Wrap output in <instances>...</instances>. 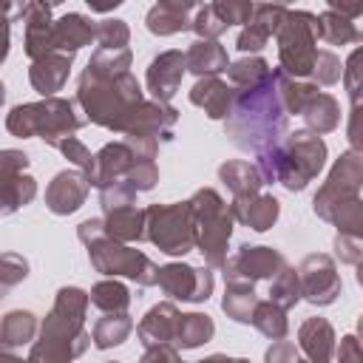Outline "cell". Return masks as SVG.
I'll return each mask as SVG.
<instances>
[{
    "label": "cell",
    "mask_w": 363,
    "mask_h": 363,
    "mask_svg": "<svg viewBox=\"0 0 363 363\" xmlns=\"http://www.w3.org/2000/svg\"><path fill=\"white\" fill-rule=\"evenodd\" d=\"M224 133L238 150L247 153H267L289 133V116L278 96V68L252 85L241 88L233 96V108L224 119Z\"/></svg>",
    "instance_id": "6da1fadb"
},
{
    "label": "cell",
    "mask_w": 363,
    "mask_h": 363,
    "mask_svg": "<svg viewBox=\"0 0 363 363\" xmlns=\"http://www.w3.org/2000/svg\"><path fill=\"white\" fill-rule=\"evenodd\" d=\"M88 292L79 286H62L54 298L51 312L40 323V337L31 343L28 363H74L91 346V332L85 329Z\"/></svg>",
    "instance_id": "7a4b0ae2"
},
{
    "label": "cell",
    "mask_w": 363,
    "mask_h": 363,
    "mask_svg": "<svg viewBox=\"0 0 363 363\" xmlns=\"http://www.w3.org/2000/svg\"><path fill=\"white\" fill-rule=\"evenodd\" d=\"M360 184H363V153L357 150H343L326 182L318 187L312 199V210L318 218L329 221L337 227L340 235H354L363 238V199H360Z\"/></svg>",
    "instance_id": "3957f363"
},
{
    "label": "cell",
    "mask_w": 363,
    "mask_h": 363,
    "mask_svg": "<svg viewBox=\"0 0 363 363\" xmlns=\"http://www.w3.org/2000/svg\"><path fill=\"white\" fill-rule=\"evenodd\" d=\"M142 102V85L130 71L119 77H96L91 71H82L77 79V105L82 108L85 122H94L105 130L125 136Z\"/></svg>",
    "instance_id": "277c9868"
},
{
    "label": "cell",
    "mask_w": 363,
    "mask_h": 363,
    "mask_svg": "<svg viewBox=\"0 0 363 363\" xmlns=\"http://www.w3.org/2000/svg\"><path fill=\"white\" fill-rule=\"evenodd\" d=\"M326 164V142L323 136L303 130L286 133L281 145L255 156V167L264 184H284L289 193H301Z\"/></svg>",
    "instance_id": "5b68a950"
},
{
    "label": "cell",
    "mask_w": 363,
    "mask_h": 363,
    "mask_svg": "<svg viewBox=\"0 0 363 363\" xmlns=\"http://www.w3.org/2000/svg\"><path fill=\"white\" fill-rule=\"evenodd\" d=\"M82 125H85V116L77 113L74 102L62 96H45L37 102L14 105L6 116V130L11 136H20V139L40 136L51 147H57V142H62L65 136H74Z\"/></svg>",
    "instance_id": "8992f818"
},
{
    "label": "cell",
    "mask_w": 363,
    "mask_h": 363,
    "mask_svg": "<svg viewBox=\"0 0 363 363\" xmlns=\"http://www.w3.org/2000/svg\"><path fill=\"white\" fill-rule=\"evenodd\" d=\"M190 216H193V233H196V250L201 252L204 264L210 269H221L227 261L230 238H233V213L230 204L213 190L201 187L190 199Z\"/></svg>",
    "instance_id": "52a82bcc"
},
{
    "label": "cell",
    "mask_w": 363,
    "mask_h": 363,
    "mask_svg": "<svg viewBox=\"0 0 363 363\" xmlns=\"http://www.w3.org/2000/svg\"><path fill=\"white\" fill-rule=\"evenodd\" d=\"M272 37L278 43V71L289 79L309 77L318 57V14L303 9H286Z\"/></svg>",
    "instance_id": "ba28073f"
},
{
    "label": "cell",
    "mask_w": 363,
    "mask_h": 363,
    "mask_svg": "<svg viewBox=\"0 0 363 363\" xmlns=\"http://www.w3.org/2000/svg\"><path fill=\"white\" fill-rule=\"evenodd\" d=\"M113 182H128L136 193H147L159 184V167L153 159L139 156L125 142H108L94 153V170L88 173V187H108Z\"/></svg>",
    "instance_id": "9c48e42d"
},
{
    "label": "cell",
    "mask_w": 363,
    "mask_h": 363,
    "mask_svg": "<svg viewBox=\"0 0 363 363\" xmlns=\"http://www.w3.org/2000/svg\"><path fill=\"white\" fill-rule=\"evenodd\" d=\"M145 238L164 255H187L196 250L193 216L187 201L145 207Z\"/></svg>",
    "instance_id": "30bf717a"
},
{
    "label": "cell",
    "mask_w": 363,
    "mask_h": 363,
    "mask_svg": "<svg viewBox=\"0 0 363 363\" xmlns=\"http://www.w3.org/2000/svg\"><path fill=\"white\" fill-rule=\"evenodd\" d=\"M88 250V261L96 272L108 275V278H130L136 281L139 286H153L156 278H159V267L139 250H133L130 244H119V241H111V238H96L91 244H85Z\"/></svg>",
    "instance_id": "8fae6325"
},
{
    "label": "cell",
    "mask_w": 363,
    "mask_h": 363,
    "mask_svg": "<svg viewBox=\"0 0 363 363\" xmlns=\"http://www.w3.org/2000/svg\"><path fill=\"white\" fill-rule=\"evenodd\" d=\"M295 272L301 281V301H309L312 306H329L337 301L343 281L329 252H309Z\"/></svg>",
    "instance_id": "7c38bea8"
},
{
    "label": "cell",
    "mask_w": 363,
    "mask_h": 363,
    "mask_svg": "<svg viewBox=\"0 0 363 363\" xmlns=\"http://www.w3.org/2000/svg\"><path fill=\"white\" fill-rule=\"evenodd\" d=\"M156 284L173 301L201 303V301H207L213 295L216 278H213L210 267H193V264H184V261H170V264L159 267Z\"/></svg>",
    "instance_id": "4fadbf2b"
},
{
    "label": "cell",
    "mask_w": 363,
    "mask_h": 363,
    "mask_svg": "<svg viewBox=\"0 0 363 363\" xmlns=\"http://www.w3.org/2000/svg\"><path fill=\"white\" fill-rule=\"evenodd\" d=\"M286 267V258L281 250L267 247V244H241L233 255L224 261V278H238V281H272L281 269Z\"/></svg>",
    "instance_id": "5bb4252c"
},
{
    "label": "cell",
    "mask_w": 363,
    "mask_h": 363,
    "mask_svg": "<svg viewBox=\"0 0 363 363\" xmlns=\"http://www.w3.org/2000/svg\"><path fill=\"white\" fill-rule=\"evenodd\" d=\"M184 74H187V65H184V54H182V51L170 48V51L156 54V57L150 60V65H147V74H145L150 99L170 105V99H173V96L179 94V88H182Z\"/></svg>",
    "instance_id": "9a60e30c"
},
{
    "label": "cell",
    "mask_w": 363,
    "mask_h": 363,
    "mask_svg": "<svg viewBox=\"0 0 363 363\" xmlns=\"http://www.w3.org/2000/svg\"><path fill=\"white\" fill-rule=\"evenodd\" d=\"M88 179L79 170H60L48 187H45V207L54 216H71L77 213L88 199Z\"/></svg>",
    "instance_id": "2e32d148"
},
{
    "label": "cell",
    "mask_w": 363,
    "mask_h": 363,
    "mask_svg": "<svg viewBox=\"0 0 363 363\" xmlns=\"http://www.w3.org/2000/svg\"><path fill=\"white\" fill-rule=\"evenodd\" d=\"M17 17H23V23H26V43H23L26 57L34 62V60L51 54V23H54L51 6L28 0V3L17 6Z\"/></svg>",
    "instance_id": "e0dca14e"
},
{
    "label": "cell",
    "mask_w": 363,
    "mask_h": 363,
    "mask_svg": "<svg viewBox=\"0 0 363 363\" xmlns=\"http://www.w3.org/2000/svg\"><path fill=\"white\" fill-rule=\"evenodd\" d=\"M96 23L79 11H68L51 23V54H68L74 57L79 48L94 43Z\"/></svg>",
    "instance_id": "ac0fdd59"
},
{
    "label": "cell",
    "mask_w": 363,
    "mask_h": 363,
    "mask_svg": "<svg viewBox=\"0 0 363 363\" xmlns=\"http://www.w3.org/2000/svg\"><path fill=\"white\" fill-rule=\"evenodd\" d=\"M179 309L173 301H162L156 306H150L145 312V318L139 320L136 326V335H139V343L145 349L150 346H173V337H176V326H179Z\"/></svg>",
    "instance_id": "d6986e66"
},
{
    "label": "cell",
    "mask_w": 363,
    "mask_h": 363,
    "mask_svg": "<svg viewBox=\"0 0 363 363\" xmlns=\"http://www.w3.org/2000/svg\"><path fill=\"white\" fill-rule=\"evenodd\" d=\"M196 11L193 0H159L156 6H150L145 26L150 34L156 37H170L179 31H190V17Z\"/></svg>",
    "instance_id": "ffe728a7"
},
{
    "label": "cell",
    "mask_w": 363,
    "mask_h": 363,
    "mask_svg": "<svg viewBox=\"0 0 363 363\" xmlns=\"http://www.w3.org/2000/svg\"><path fill=\"white\" fill-rule=\"evenodd\" d=\"M71 65H74V57H68V54H45V57L31 62L28 82L43 99L45 96H57V91H62L65 82H68Z\"/></svg>",
    "instance_id": "44dd1931"
},
{
    "label": "cell",
    "mask_w": 363,
    "mask_h": 363,
    "mask_svg": "<svg viewBox=\"0 0 363 363\" xmlns=\"http://www.w3.org/2000/svg\"><path fill=\"white\" fill-rule=\"evenodd\" d=\"M335 326L326 318H306L298 326V349L306 354L309 363H329L335 357Z\"/></svg>",
    "instance_id": "7402d4cb"
},
{
    "label": "cell",
    "mask_w": 363,
    "mask_h": 363,
    "mask_svg": "<svg viewBox=\"0 0 363 363\" xmlns=\"http://www.w3.org/2000/svg\"><path fill=\"white\" fill-rule=\"evenodd\" d=\"M190 102L196 108H201L210 119H227L230 108H233V96H235V88L227 85L224 79L218 77H204V79H196V85L190 88Z\"/></svg>",
    "instance_id": "603a6c76"
},
{
    "label": "cell",
    "mask_w": 363,
    "mask_h": 363,
    "mask_svg": "<svg viewBox=\"0 0 363 363\" xmlns=\"http://www.w3.org/2000/svg\"><path fill=\"white\" fill-rule=\"evenodd\" d=\"M230 213H233V221L255 233H267L281 216V201L272 193H258L250 201H230Z\"/></svg>",
    "instance_id": "cb8c5ba5"
},
{
    "label": "cell",
    "mask_w": 363,
    "mask_h": 363,
    "mask_svg": "<svg viewBox=\"0 0 363 363\" xmlns=\"http://www.w3.org/2000/svg\"><path fill=\"white\" fill-rule=\"evenodd\" d=\"M218 179L233 193V201H250L264 187V179H261L258 167L244 162V159H230V162L218 164Z\"/></svg>",
    "instance_id": "d4e9b609"
},
{
    "label": "cell",
    "mask_w": 363,
    "mask_h": 363,
    "mask_svg": "<svg viewBox=\"0 0 363 363\" xmlns=\"http://www.w3.org/2000/svg\"><path fill=\"white\" fill-rule=\"evenodd\" d=\"M184 65L190 74H196L199 79L204 77H218L227 71L230 57L227 48L218 40H196L187 51H184Z\"/></svg>",
    "instance_id": "484cf974"
},
{
    "label": "cell",
    "mask_w": 363,
    "mask_h": 363,
    "mask_svg": "<svg viewBox=\"0 0 363 363\" xmlns=\"http://www.w3.org/2000/svg\"><path fill=\"white\" fill-rule=\"evenodd\" d=\"M102 224H105V238H111V241L133 244V241L145 238V210H139L136 204L108 210Z\"/></svg>",
    "instance_id": "4316f807"
},
{
    "label": "cell",
    "mask_w": 363,
    "mask_h": 363,
    "mask_svg": "<svg viewBox=\"0 0 363 363\" xmlns=\"http://www.w3.org/2000/svg\"><path fill=\"white\" fill-rule=\"evenodd\" d=\"M301 116H303L309 133H315V136L332 133V130H337V125H340V102H337L332 94L318 91V94L303 105Z\"/></svg>",
    "instance_id": "83f0119b"
},
{
    "label": "cell",
    "mask_w": 363,
    "mask_h": 363,
    "mask_svg": "<svg viewBox=\"0 0 363 363\" xmlns=\"http://www.w3.org/2000/svg\"><path fill=\"white\" fill-rule=\"evenodd\" d=\"M37 335V315L31 309H11L0 318V349L14 352L20 346L34 343Z\"/></svg>",
    "instance_id": "f1b7e54d"
},
{
    "label": "cell",
    "mask_w": 363,
    "mask_h": 363,
    "mask_svg": "<svg viewBox=\"0 0 363 363\" xmlns=\"http://www.w3.org/2000/svg\"><path fill=\"white\" fill-rule=\"evenodd\" d=\"M255 303H258L255 284H250V281H238V278H230V281L224 284L221 309H224V315H227L230 320H235V323H250Z\"/></svg>",
    "instance_id": "f546056e"
},
{
    "label": "cell",
    "mask_w": 363,
    "mask_h": 363,
    "mask_svg": "<svg viewBox=\"0 0 363 363\" xmlns=\"http://www.w3.org/2000/svg\"><path fill=\"white\" fill-rule=\"evenodd\" d=\"M213 335H216V323L207 312H182L173 349H199L201 343L213 340Z\"/></svg>",
    "instance_id": "4dcf8cb0"
},
{
    "label": "cell",
    "mask_w": 363,
    "mask_h": 363,
    "mask_svg": "<svg viewBox=\"0 0 363 363\" xmlns=\"http://www.w3.org/2000/svg\"><path fill=\"white\" fill-rule=\"evenodd\" d=\"M133 332V318L128 312H113V315H102L96 323H94V332H91V343L96 349H113L119 343H125Z\"/></svg>",
    "instance_id": "1f68e13d"
},
{
    "label": "cell",
    "mask_w": 363,
    "mask_h": 363,
    "mask_svg": "<svg viewBox=\"0 0 363 363\" xmlns=\"http://www.w3.org/2000/svg\"><path fill=\"white\" fill-rule=\"evenodd\" d=\"M318 40H326L329 45H349V43H360L363 34L354 26V20L326 9L318 14Z\"/></svg>",
    "instance_id": "d6a6232c"
},
{
    "label": "cell",
    "mask_w": 363,
    "mask_h": 363,
    "mask_svg": "<svg viewBox=\"0 0 363 363\" xmlns=\"http://www.w3.org/2000/svg\"><path fill=\"white\" fill-rule=\"evenodd\" d=\"M34 196H37V179L28 173L0 182V216H11V213L23 210L26 204L34 201Z\"/></svg>",
    "instance_id": "836d02e7"
},
{
    "label": "cell",
    "mask_w": 363,
    "mask_h": 363,
    "mask_svg": "<svg viewBox=\"0 0 363 363\" xmlns=\"http://www.w3.org/2000/svg\"><path fill=\"white\" fill-rule=\"evenodd\" d=\"M88 301H91L96 309H102L105 315H113V312H128V306H130V292H128V286H125L122 281L105 278V281H96V284L91 286Z\"/></svg>",
    "instance_id": "e575fe53"
},
{
    "label": "cell",
    "mask_w": 363,
    "mask_h": 363,
    "mask_svg": "<svg viewBox=\"0 0 363 363\" xmlns=\"http://www.w3.org/2000/svg\"><path fill=\"white\" fill-rule=\"evenodd\" d=\"M250 323L269 340H284L286 332H289V320H286V312L281 306H275L272 301H258L255 309H252V318Z\"/></svg>",
    "instance_id": "d590c367"
},
{
    "label": "cell",
    "mask_w": 363,
    "mask_h": 363,
    "mask_svg": "<svg viewBox=\"0 0 363 363\" xmlns=\"http://www.w3.org/2000/svg\"><path fill=\"white\" fill-rule=\"evenodd\" d=\"M133 62L130 48H96L85 65V71L96 74V77H119L128 74Z\"/></svg>",
    "instance_id": "8d00e7d4"
},
{
    "label": "cell",
    "mask_w": 363,
    "mask_h": 363,
    "mask_svg": "<svg viewBox=\"0 0 363 363\" xmlns=\"http://www.w3.org/2000/svg\"><path fill=\"white\" fill-rule=\"evenodd\" d=\"M318 94V85L315 82H306V79H289L286 74L278 71V96H281V105L289 113H298L303 111V105Z\"/></svg>",
    "instance_id": "74e56055"
},
{
    "label": "cell",
    "mask_w": 363,
    "mask_h": 363,
    "mask_svg": "<svg viewBox=\"0 0 363 363\" xmlns=\"http://www.w3.org/2000/svg\"><path fill=\"white\" fill-rule=\"evenodd\" d=\"M269 301L275 306H281L284 312L295 309L298 301H301V281H298V272L295 267H284L272 281H269Z\"/></svg>",
    "instance_id": "f35d334b"
},
{
    "label": "cell",
    "mask_w": 363,
    "mask_h": 363,
    "mask_svg": "<svg viewBox=\"0 0 363 363\" xmlns=\"http://www.w3.org/2000/svg\"><path fill=\"white\" fill-rule=\"evenodd\" d=\"M267 74H269V62L264 57H241V60L227 65V77H230V85L235 91L258 85Z\"/></svg>",
    "instance_id": "ab89813d"
},
{
    "label": "cell",
    "mask_w": 363,
    "mask_h": 363,
    "mask_svg": "<svg viewBox=\"0 0 363 363\" xmlns=\"http://www.w3.org/2000/svg\"><path fill=\"white\" fill-rule=\"evenodd\" d=\"M230 26L216 14L213 3H204V6H196L193 17H190V31L199 34V40H218Z\"/></svg>",
    "instance_id": "60d3db41"
},
{
    "label": "cell",
    "mask_w": 363,
    "mask_h": 363,
    "mask_svg": "<svg viewBox=\"0 0 363 363\" xmlns=\"http://www.w3.org/2000/svg\"><path fill=\"white\" fill-rule=\"evenodd\" d=\"M94 40L99 43V48H128V43H130V28H128L125 20L108 17V20L96 23Z\"/></svg>",
    "instance_id": "b9f144b4"
},
{
    "label": "cell",
    "mask_w": 363,
    "mask_h": 363,
    "mask_svg": "<svg viewBox=\"0 0 363 363\" xmlns=\"http://www.w3.org/2000/svg\"><path fill=\"white\" fill-rule=\"evenodd\" d=\"M28 278V261L20 252H0V298Z\"/></svg>",
    "instance_id": "7bdbcfd3"
},
{
    "label": "cell",
    "mask_w": 363,
    "mask_h": 363,
    "mask_svg": "<svg viewBox=\"0 0 363 363\" xmlns=\"http://www.w3.org/2000/svg\"><path fill=\"white\" fill-rule=\"evenodd\" d=\"M309 77H312L315 85H335V82H340V77H343V62H340V57H337L335 51H318Z\"/></svg>",
    "instance_id": "ee69618b"
},
{
    "label": "cell",
    "mask_w": 363,
    "mask_h": 363,
    "mask_svg": "<svg viewBox=\"0 0 363 363\" xmlns=\"http://www.w3.org/2000/svg\"><path fill=\"white\" fill-rule=\"evenodd\" d=\"M269 28L267 26H261V23H255V20H250L241 31H238V40H235V48L244 54V57H258V51L269 43Z\"/></svg>",
    "instance_id": "f6af8a7d"
},
{
    "label": "cell",
    "mask_w": 363,
    "mask_h": 363,
    "mask_svg": "<svg viewBox=\"0 0 363 363\" xmlns=\"http://www.w3.org/2000/svg\"><path fill=\"white\" fill-rule=\"evenodd\" d=\"M57 150L79 170V173H85V179H88V173L94 170V153L85 147V142L82 139H77V136H65L62 142H57Z\"/></svg>",
    "instance_id": "bcb514c9"
},
{
    "label": "cell",
    "mask_w": 363,
    "mask_h": 363,
    "mask_svg": "<svg viewBox=\"0 0 363 363\" xmlns=\"http://www.w3.org/2000/svg\"><path fill=\"white\" fill-rule=\"evenodd\" d=\"M363 48H354L352 54H349V60H346V65H343V85H346V91H349V102H352V108H360V77H363Z\"/></svg>",
    "instance_id": "7dc6e473"
},
{
    "label": "cell",
    "mask_w": 363,
    "mask_h": 363,
    "mask_svg": "<svg viewBox=\"0 0 363 363\" xmlns=\"http://www.w3.org/2000/svg\"><path fill=\"white\" fill-rule=\"evenodd\" d=\"M213 9H216V14L227 26H247L252 20L255 3H247V0H218V3H213Z\"/></svg>",
    "instance_id": "c3c4849f"
},
{
    "label": "cell",
    "mask_w": 363,
    "mask_h": 363,
    "mask_svg": "<svg viewBox=\"0 0 363 363\" xmlns=\"http://www.w3.org/2000/svg\"><path fill=\"white\" fill-rule=\"evenodd\" d=\"M136 190L128 184V182H113V184H108V187H102L99 190V204H102V210L108 213V210H116V207H128V204H133L136 201Z\"/></svg>",
    "instance_id": "681fc988"
},
{
    "label": "cell",
    "mask_w": 363,
    "mask_h": 363,
    "mask_svg": "<svg viewBox=\"0 0 363 363\" xmlns=\"http://www.w3.org/2000/svg\"><path fill=\"white\" fill-rule=\"evenodd\" d=\"M332 250H335V261H340V264H349V267H360V261H363V241L360 238H354V235H335V241H332Z\"/></svg>",
    "instance_id": "f907efd6"
},
{
    "label": "cell",
    "mask_w": 363,
    "mask_h": 363,
    "mask_svg": "<svg viewBox=\"0 0 363 363\" xmlns=\"http://www.w3.org/2000/svg\"><path fill=\"white\" fill-rule=\"evenodd\" d=\"M28 167V156L17 147H0V182L26 173Z\"/></svg>",
    "instance_id": "816d5d0a"
},
{
    "label": "cell",
    "mask_w": 363,
    "mask_h": 363,
    "mask_svg": "<svg viewBox=\"0 0 363 363\" xmlns=\"http://www.w3.org/2000/svg\"><path fill=\"white\" fill-rule=\"evenodd\" d=\"M11 17H17L14 3H0V65L9 57V43H11Z\"/></svg>",
    "instance_id": "f5cc1de1"
},
{
    "label": "cell",
    "mask_w": 363,
    "mask_h": 363,
    "mask_svg": "<svg viewBox=\"0 0 363 363\" xmlns=\"http://www.w3.org/2000/svg\"><path fill=\"white\" fill-rule=\"evenodd\" d=\"M264 363H298V349L292 340H272L264 352Z\"/></svg>",
    "instance_id": "db71d44e"
},
{
    "label": "cell",
    "mask_w": 363,
    "mask_h": 363,
    "mask_svg": "<svg viewBox=\"0 0 363 363\" xmlns=\"http://www.w3.org/2000/svg\"><path fill=\"white\" fill-rule=\"evenodd\" d=\"M337 363H363V352H360V340L357 335H343L340 346H335Z\"/></svg>",
    "instance_id": "11a10c76"
},
{
    "label": "cell",
    "mask_w": 363,
    "mask_h": 363,
    "mask_svg": "<svg viewBox=\"0 0 363 363\" xmlns=\"http://www.w3.org/2000/svg\"><path fill=\"white\" fill-rule=\"evenodd\" d=\"M139 363H184V360H182L179 349H173V346H150V349H145Z\"/></svg>",
    "instance_id": "9f6ffc18"
},
{
    "label": "cell",
    "mask_w": 363,
    "mask_h": 363,
    "mask_svg": "<svg viewBox=\"0 0 363 363\" xmlns=\"http://www.w3.org/2000/svg\"><path fill=\"white\" fill-rule=\"evenodd\" d=\"M102 235H105L102 218H85V221H79V227H77V238H79L82 244H91V241H96V238H102Z\"/></svg>",
    "instance_id": "6f0895ef"
},
{
    "label": "cell",
    "mask_w": 363,
    "mask_h": 363,
    "mask_svg": "<svg viewBox=\"0 0 363 363\" xmlns=\"http://www.w3.org/2000/svg\"><path fill=\"white\" fill-rule=\"evenodd\" d=\"M196 363H250L247 357H227V354H210L204 360H196Z\"/></svg>",
    "instance_id": "680465c9"
},
{
    "label": "cell",
    "mask_w": 363,
    "mask_h": 363,
    "mask_svg": "<svg viewBox=\"0 0 363 363\" xmlns=\"http://www.w3.org/2000/svg\"><path fill=\"white\" fill-rule=\"evenodd\" d=\"M0 363H28V360L17 357L14 352H6V349H0Z\"/></svg>",
    "instance_id": "91938a15"
},
{
    "label": "cell",
    "mask_w": 363,
    "mask_h": 363,
    "mask_svg": "<svg viewBox=\"0 0 363 363\" xmlns=\"http://www.w3.org/2000/svg\"><path fill=\"white\" fill-rule=\"evenodd\" d=\"M6 102V85H3V79H0V105Z\"/></svg>",
    "instance_id": "94428289"
},
{
    "label": "cell",
    "mask_w": 363,
    "mask_h": 363,
    "mask_svg": "<svg viewBox=\"0 0 363 363\" xmlns=\"http://www.w3.org/2000/svg\"><path fill=\"white\" fill-rule=\"evenodd\" d=\"M298 363H309V360H298Z\"/></svg>",
    "instance_id": "6125c7cd"
},
{
    "label": "cell",
    "mask_w": 363,
    "mask_h": 363,
    "mask_svg": "<svg viewBox=\"0 0 363 363\" xmlns=\"http://www.w3.org/2000/svg\"><path fill=\"white\" fill-rule=\"evenodd\" d=\"M108 363H119V360H108Z\"/></svg>",
    "instance_id": "be15d7a7"
}]
</instances>
